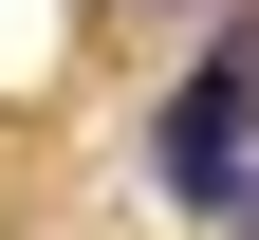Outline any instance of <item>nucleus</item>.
<instances>
[{
    "label": "nucleus",
    "mask_w": 259,
    "mask_h": 240,
    "mask_svg": "<svg viewBox=\"0 0 259 240\" xmlns=\"http://www.w3.org/2000/svg\"><path fill=\"white\" fill-rule=\"evenodd\" d=\"M148 166H167V185L204 203V222L259 185V0H222V37L167 74V111H148Z\"/></svg>",
    "instance_id": "obj_1"
}]
</instances>
